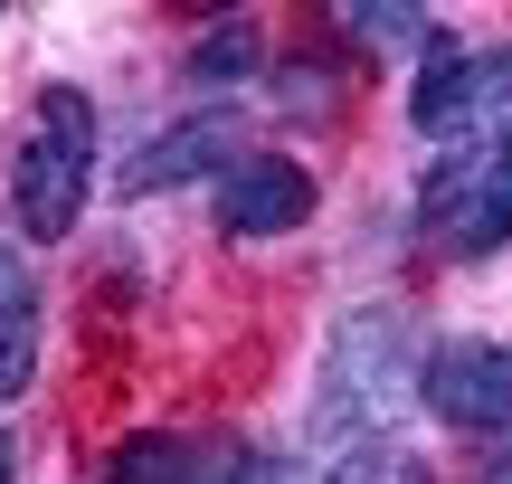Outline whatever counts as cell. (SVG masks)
<instances>
[{
  "mask_svg": "<svg viewBox=\"0 0 512 484\" xmlns=\"http://www.w3.org/2000/svg\"><path fill=\"white\" fill-rule=\"evenodd\" d=\"M427 380L418 361V333H408L389 304L351 314L342 333L323 342V371H313V409H304V437L313 447H380L389 418L408 409V390Z\"/></svg>",
  "mask_w": 512,
  "mask_h": 484,
  "instance_id": "obj_1",
  "label": "cell"
},
{
  "mask_svg": "<svg viewBox=\"0 0 512 484\" xmlns=\"http://www.w3.org/2000/svg\"><path fill=\"white\" fill-rule=\"evenodd\" d=\"M86 181H95V105L76 86H48L29 105V143H19V228H29L38 247H57L76 228V209H86Z\"/></svg>",
  "mask_w": 512,
  "mask_h": 484,
  "instance_id": "obj_2",
  "label": "cell"
},
{
  "mask_svg": "<svg viewBox=\"0 0 512 484\" xmlns=\"http://www.w3.org/2000/svg\"><path fill=\"white\" fill-rule=\"evenodd\" d=\"M313 219V181L285 152H247L238 171H219V228L228 238H285Z\"/></svg>",
  "mask_w": 512,
  "mask_h": 484,
  "instance_id": "obj_3",
  "label": "cell"
},
{
  "mask_svg": "<svg viewBox=\"0 0 512 484\" xmlns=\"http://www.w3.org/2000/svg\"><path fill=\"white\" fill-rule=\"evenodd\" d=\"M427 409L446 428H512L503 409V342H446L427 361Z\"/></svg>",
  "mask_w": 512,
  "mask_h": 484,
  "instance_id": "obj_4",
  "label": "cell"
},
{
  "mask_svg": "<svg viewBox=\"0 0 512 484\" xmlns=\"http://www.w3.org/2000/svg\"><path fill=\"white\" fill-rule=\"evenodd\" d=\"M238 162H247L238 152V114H190V124L152 133L143 162H124V190H181V181H200V171H238Z\"/></svg>",
  "mask_w": 512,
  "mask_h": 484,
  "instance_id": "obj_5",
  "label": "cell"
},
{
  "mask_svg": "<svg viewBox=\"0 0 512 484\" xmlns=\"http://www.w3.org/2000/svg\"><path fill=\"white\" fill-rule=\"evenodd\" d=\"M408 114H418V133H456V124H475L484 114V57H465V48H427V67H418V86H408Z\"/></svg>",
  "mask_w": 512,
  "mask_h": 484,
  "instance_id": "obj_6",
  "label": "cell"
},
{
  "mask_svg": "<svg viewBox=\"0 0 512 484\" xmlns=\"http://www.w3.org/2000/svg\"><path fill=\"white\" fill-rule=\"evenodd\" d=\"M456 247H503L512 238V133H503V152L484 162V181H475V200L456 209V228H446Z\"/></svg>",
  "mask_w": 512,
  "mask_h": 484,
  "instance_id": "obj_7",
  "label": "cell"
},
{
  "mask_svg": "<svg viewBox=\"0 0 512 484\" xmlns=\"http://www.w3.org/2000/svg\"><path fill=\"white\" fill-rule=\"evenodd\" d=\"M256 67H266V29H256V19H209L200 48H190V76H200V86H238Z\"/></svg>",
  "mask_w": 512,
  "mask_h": 484,
  "instance_id": "obj_8",
  "label": "cell"
},
{
  "mask_svg": "<svg viewBox=\"0 0 512 484\" xmlns=\"http://www.w3.org/2000/svg\"><path fill=\"white\" fill-rule=\"evenodd\" d=\"M29 371H38V295L0 314V399L29 390Z\"/></svg>",
  "mask_w": 512,
  "mask_h": 484,
  "instance_id": "obj_9",
  "label": "cell"
},
{
  "mask_svg": "<svg viewBox=\"0 0 512 484\" xmlns=\"http://www.w3.org/2000/svg\"><path fill=\"white\" fill-rule=\"evenodd\" d=\"M114 475H124V484H190V447H181V437H124Z\"/></svg>",
  "mask_w": 512,
  "mask_h": 484,
  "instance_id": "obj_10",
  "label": "cell"
},
{
  "mask_svg": "<svg viewBox=\"0 0 512 484\" xmlns=\"http://www.w3.org/2000/svg\"><path fill=\"white\" fill-rule=\"evenodd\" d=\"M332 484H427V466H418L408 447H389V437H380V447H351L342 466H332Z\"/></svg>",
  "mask_w": 512,
  "mask_h": 484,
  "instance_id": "obj_11",
  "label": "cell"
},
{
  "mask_svg": "<svg viewBox=\"0 0 512 484\" xmlns=\"http://www.w3.org/2000/svg\"><path fill=\"white\" fill-rule=\"evenodd\" d=\"M361 38H418V10H351Z\"/></svg>",
  "mask_w": 512,
  "mask_h": 484,
  "instance_id": "obj_12",
  "label": "cell"
},
{
  "mask_svg": "<svg viewBox=\"0 0 512 484\" xmlns=\"http://www.w3.org/2000/svg\"><path fill=\"white\" fill-rule=\"evenodd\" d=\"M10 304H29V276H19V266H10V247H0V314H10Z\"/></svg>",
  "mask_w": 512,
  "mask_h": 484,
  "instance_id": "obj_13",
  "label": "cell"
},
{
  "mask_svg": "<svg viewBox=\"0 0 512 484\" xmlns=\"http://www.w3.org/2000/svg\"><path fill=\"white\" fill-rule=\"evenodd\" d=\"M484 484H512V447H503V456H494V466H484Z\"/></svg>",
  "mask_w": 512,
  "mask_h": 484,
  "instance_id": "obj_14",
  "label": "cell"
},
{
  "mask_svg": "<svg viewBox=\"0 0 512 484\" xmlns=\"http://www.w3.org/2000/svg\"><path fill=\"white\" fill-rule=\"evenodd\" d=\"M10 466H19V447H10V437H0V484H10Z\"/></svg>",
  "mask_w": 512,
  "mask_h": 484,
  "instance_id": "obj_15",
  "label": "cell"
},
{
  "mask_svg": "<svg viewBox=\"0 0 512 484\" xmlns=\"http://www.w3.org/2000/svg\"><path fill=\"white\" fill-rule=\"evenodd\" d=\"M503 409H512V342H503Z\"/></svg>",
  "mask_w": 512,
  "mask_h": 484,
  "instance_id": "obj_16",
  "label": "cell"
}]
</instances>
